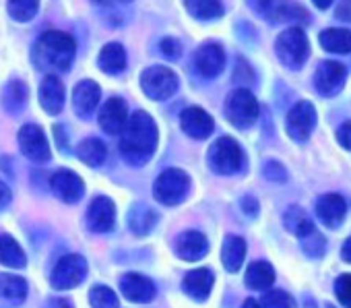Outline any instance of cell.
I'll use <instances>...</instances> for the list:
<instances>
[{
    "label": "cell",
    "instance_id": "obj_7",
    "mask_svg": "<svg viewBox=\"0 0 351 308\" xmlns=\"http://www.w3.org/2000/svg\"><path fill=\"white\" fill-rule=\"evenodd\" d=\"M178 75L167 67H149L141 75V87L149 99L161 102L178 91Z\"/></svg>",
    "mask_w": 351,
    "mask_h": 308
},
{
    "label": "cell",
    "instance_id": "obj_38",
    "mask_svg": "<svg viewBox=\"0 0 351 308\" xmlns=\"http://www.w3.org/2000/svg\"><path fill=\"white\" fill-rule=\"evenodd\" d=\"M261 306L263 308H298L295 306V300L287 292H283V289H271V292H267L263 296V300H261Z\"/></svg>",
    "mask_w": 351,
    "mask_h": 308
},
{
    "label": "cell",
    "instance_id": "obj_46",
    "mask_svg": "<svg viewBox=\"0 0 351 308\" xmlns=\"http://www.w3.org/2000/svg\"><path fill=\"white\" fill-rule=\"evenodd\" d=\"M335 15H337V19H341V21H347V23H351V3H341Z\"/></svg>",
    "mask_w": 351,
    "mask_h": 308
},
{
    "label": "cell",
    "instance_id": "obj_33",
    "mask_svg": "<svg viewBox=\"0 0 351 308\" xmlns=\"http://www.w3.org/2000/svg\"><path fill=\"white\" fill-rule=\"evenodd\" d=\"M77 153H79V158H81L83 164H87L89 168H99L106 162L108 149H106V145L99 139H85L79 145Z\"/></svg>",
    "mask_w": 351,
    "mask_h": 308
},
{
    "label": "cell",
    "instance_id": "obj_9",
    "mask_svg": "<svg viewBox=\"0 0 351 308\" xmlns=\"http://www.w3.org/2000/svg\"><path fill=\"white\" fill-rule=\"evenodd\" d=\"M85 277H87V261L81 254H66L56 263L50 275V283L54 289H71L77 287Z\"/></svg>",
    "mask_w": 351,
    "mask_h": 308
},
{
    "label": "cell",
    "instance_id": "obj_1",
    "mask_svg": "<svg viewBox=\"0 0 351 308\" xmlns=\"http://www.w3.org/2000/svg\"><path fill=\"white\" fill-rule=\"evenodd\" d=\"M157 139L159 132L155 120L147 112L136 110L128 116L120 132V151L128 164L145 166L157 149Z\"/></svg>",
    "mask_w": 351,
    "mask_h": 308
},
{
    "label": "cell",
    "instance_id": "obj_34",
    "mask_svg": "<svg viewBox=\"0 0 351 308\" xmlns=\"http://www.w3.org/2000/svg\"><path fill=\"white\" fill-rule=\"evenodd\" d=\"M184 7L195 19H201V21H213V19L223 17L226 13L223 5L215 3V0H189V3H184Z\"/></svg>",
    "mask_w": 351,
    "mask_h": 308
},
{
    "label": "cell",
    "instance_id": "obj_27",
    "mask_svg": "<svg viewBox=\"0 0 351 308\" xmlns=\"http://www.w3.org/2000/svg\"><path fill=\"white\" fill-rule=\"evenodd\" d=\"M246 257V242L240 236H228L221 246V263L230 273L240 271Z\"/></svg>",
    "mask_w": 351,
    "mask_h": 308
},
{
    "label": "cell",
    "instance_id": "obj_36",
    "mask_svg": "<svg viewBox=\"0 0 351 308\" xmlns=\"http://www.w3.org/2000/svg\"><path fill=\"white\" fill-rule=\"evenodd\" d=\"M7 9H9V15H11L15 21L27 23V21H32V19L38 15L40 5L34 3V0H17V3L13 0V3L7 5Z\"/></svg>",
    "mask_w": 351,
    "mask_h": 308
},
{
    "label": "cell",
    "instance_id": "obj_28",
    "mask_svg": "<svg viewBox=\"0 0 351 308\" xmlns=\"http://www.w3.org/2000/svg\"><path fill=\"white\" fill-rule=\"evenodd\" d=\"M27 97H29V89L23 81L13 79L7 83L5 93H3V108L9 114H19L23 112V108L27 106Z\"/></svg>",
    "mask_w": 351,
    "mask_h": 308
},
{
    "label": "cell",
    "instance_id": "obj_5",
    "mask_svg": "<svg viewBox=\"0 0 351 308\" xmlns=\"http://www.w3.org/2000/svg\"><path fill=\"white\" fill-rule=\"evenodd\" d=\"M191 193V178L184 170L169 168L161 172L153 185V197L167 207L180 205Z\"/></svg>",
    "mask_w": 351,
    "mask_h": 308
},
{
    "label": "cell",
    "instance_id": "obj_8",
    "mask_svg": "<svg viewBox=\"0 0 351 308\" xmlns=\"http://www.w3.org/2000/svg\"><path fill=\"white\" fill-rule=\"evenodd\" d=\"M316 120H318V116H316L314 104L304 99V102H298L289 110V114L285 118V130H287L289 139H293L295 143H306L316 128Z\"/></svg>",
    "mask_w": 351,
    "mask_h": 308
},
{
    "label": "cell",
    "instance_id": "obj_32",
    "mask_svg": "<svg viewBox=\"0 0 351 308\" xmlns=\"http://www.w3.org/2000/svg\"><path fill=\"white\" fill-rule=\"evenodd\" d=\"M283 224H285V228H287L291 234H295L298 238H304V236H308L310 232L316 230L314 224H312V220H310V217L306 215V211H304L302 207H298V205H293V207H289V209L285 211Z\"/></svg>",
    "mask_w": 351,
    "mask_h": 308
},
{
    "label": "cell",
    "instance_id": "obj_45",
    "mask_svg": "<svg viewBox=\"0 0 351 308\" xmlns=\"http://www.w3.org/2000/svg\"><path fill=\"white\" fill-rule=\"evenodd\" d=\"M44 308H75L69 298H50Z\"/></svg>",
    "mask_w": 351,
    "mask_h": 308
},
{
    "label": "cell",
    "instance_id": "obj_2",
    "mask_svg": "<svg viewBox=\"0 0 351 308\" xmlns=\"http://www.w3.org/2000/svg\"><path fill=\"white\" fill-rule=\"evenodd\" d=\"M77 54V44L75 40L64 34L50 29L40 36V40L34 46V62L40 71L48 75H60L66 73L73 67Z\"/></svg>",
    "mask_w": 351,
    "mask_h": 308
},
{
    "label": "cell",
    "instance_id": "obj_48",
    "mask_svg": "<svg viewBox=\"0 0 351 308\" xmlns=\"http://www.w3.org/2000/svg\"><path fill=\"white\" fill-rule=\"evenodd\" d=\"M242 308H263V306H261V302H256L254 298H248V300L242 304Z\"/></svg>",
    "mask_w": 351,
    "mask_h": 308
},
{
    "label": "cell",
    "instance_id": "obj_16",
    "mask_svg": "<svg viewBox=\"0 0 351 308\" xmlns=\"http://www.w3.org/2000/svg\"><path fill=\"white\" fill-rule=\"evenodd\" d=\"M180 126L193 139H207L213 132L215 122H213L211 114H207L203 108L191 106L180 114Z\"/></svg>",
    "mask_w": 351,
    "mask_h": 308
},
{
    "label": "cell",
    "instance_id": "obj_12",
    "mask_svg": "<svg viewBox=\"0 0 351 308\" xmlns=\"http://www.w3.org/2000/svg\"><path fill=\"white\" fill-rule=\"evenodd\" d=\"M261 17H265L269 23H308V13L298 5L287 3H256L252 5Z\"/></svg>",
    "mask_w": 351,
    "mask_h": 308
},
{
    "label": "cell",
    "instance_id": "obj_42",
    "mask_svg": "<svg viewBox=\"0 0 351 308\" xmlns=\"http://www.w3.org/2000/svg\"><path fill=\"white\" fill-rule=\"evenodd\" d=\"M337 141L341 143L343 149L351 151V120L349 122H343L337 130Z\"/></svg>",
    "mask_w": 351,
    "mask_h": 308
},
{
    "label": "cell",
    "instance_id": "obj_31",
    "mask_svg": "<svg viewBox=\"0 0 351 308\" xmlns=\"http://www.w3.org/2000/svg\"><path fill=\"white\" fill-rule=\"evenodd\" d=\"M320 46L332 54H347L351 52V32L349 29H324L320 36Z\"/></svg>",
    "mask_w": 351,
    "mask_h": 308
},
{
    "label": "cell",
    "instance_id": "obj_41",
    "mask_svg": "<svg viewBox=\"0 0 351 308\" xmlns=\"http://www.w3.org/2000/svg\"><path fill=\"white\" fill-rule=\"evenodd\" d=\"M159 48H161V52H163L167 58H171V60L180 58V54H182V44H180L178 40H176V38H163L161 44H159Z\"/></svg>",
    "mask_w": 351,
    "mask_h": 308
},
{
    "label": "cell",
    "instance_id": "obj_26",
    "mask_svg": "<svg viewBox=\"0 0 351 308\" xmlns=\"http://www.w3.org/2000/svg\"><path fill=\"white\" fill-rule=\"evenodd\" d=\"M99 69L108 75H120L126 69V52L122 48V44L118 42H110L101 48L99 52Z\"/></svg>",
    "mask_w": 351,
    "mask_h": 308
},
{
    "label": "cell",
    "instance_id": "obj_37",
    "mask_svg": "<svg viewBox=\"0 0 351 308\" xmlns=\"http://www.w3.org/2000/svg\"><path fill=\"white\" fill-rule=\"evenodd\" d=\"M300 242H302V250H304L308 257H312V259L322 257L324 250H326V240H324V236H322L318 230H314V232H310L308 236L300 238Z\"/></svg>",
    "mask_w": 351,
    "mask_h": 308
},
{
    "label": "cell",
    "instance_id": "obj_23",
    "mask_svg": "<svg viewBox=\"0 0 351 308\" xmlns=\"http://www.w3.org/2000/svg\"><path fill=\"white\" fill-rule=\"evenodd\" d=\"M99 97H101V89L95 81L91 79H85V81H79L75 91H73V104H75V110L81 114V116H89L97 104H99Z\"/></svg>",
    "mask_w": 351,
    "mask_h": 308
},
{
    "label": "cell",
    "instance_id": "obj_49",
    "mask_svg": "<svg viewBox=\"0 0 351 308\" xmlns=\"http://www.w3.org/2000/svg\"><path fill=\"white\" fill-rule=\"evenodd\" d=\"M318 9H326V7H330V3H328V0H324V3H320V0H316V3H314Z\"/></svg>",
    "mask_w": 351,
    "mask_h": 308
},
{
    "label": "cell",
    "instance_id": "obj_30",
    "mask_svg": "<svg viewBox=\"0 0 351 308\" xmlns=\"http://www.w3.org/2000/svg\"><path fill=\"white\" fill-rule=\"evenodd\" d=\"M0 263L11 269H23L27 265V257L17 240L9 234L0 236Z\"/></svg>",
    "mask_w": 351,
    "mask_h": 308
},
{
    "label": "cell",
    "instance_id": "obj_15",
    "mask_svg": "<svg viewBox=\"0 0 351 308\" xmlns=\"http://www.w3.org/2000/svg\"><path fill=\"white\" fill-rule=\"evenodd\" d=\"M347 213V203L341 195L337 193H326L316 199V215L326 228H339L341 222L345 220Z\"/></svg>",
    "mask_w": 351,
    "mask_h": 308
},
{
    "label": "cell",
    "instance_id": "obj_14",
    "mask_svg": "<svg viewBox=\"0 0 351 308\" xmlns=\"http://www.w3.org/2000/svg\"><path fill=\"white\" fill-rule=\"evenodd\" d=\"M50 189L64 203H77V201H81V197L85 193V185H83L81 176L73 170H58L50 178Z\"/></svg>",
    "mask_w": 351,
    "mask_h": 308
},
{
    "label": "cell",
    "instance_id": "obj_20",
    "mask_svg": "<svg viewBox=\"0 0 351 308\" xmlns=\"http://www.w3.org/2000/svg\"><path fill=\"white\" fill-rule=\"evenodd\" d=\"M215 283V275L211 269L203 267V269H195L191 273L184 275L182 279V289L186 292V296H191L197 302H205L213 289Z\"/></svg>",
    "mask_w": 351,
    "mask_h": 308
},
{
    "label": "cell",
    "instance_id": "obj_43",
    "mask_svg": "<svg viewBox=\"0 0 351 308\" xmlns=\"http://www.w3.org/2000/svg\"><path fill=\"white\" fill-rule=\"evenodd\" d=\"M240 207H242V211L246 213V215H250V217H254V215H258V201L254 199V197H244L242 201H240Z\"/></svg>",
    "mask_w": 351,
    "mask_h": 308
},
{
    "label": "cell",
    "instance_id": "obj_3",
    "mask_svg": "<svg viewBox=\"0 0 351 308\" xmlns=\"http://www.w3.org/2000/svg\"><path fill=\"white\" fill-rule=\"evenodd\" d=\"M275 54L283 67L291 71H300L310 56V44L304 29L298 25L283 29L275 40Z\"/></svg>",
    "mask_w": 351,
    "mask_h": 308
},
{
    "label": "cell",
    "instance_id": "obj_50",
    "mask_svg": "<svg viewBox=\"0 0 351 308\" xmlns=\"http://www.w3.org/2000/svg\"><path fill=\"white\" fill-rule=\"evenodd\" d=\"M324 308H335V306H332V304H326V306H324Z\"/></svg>",
    "mask_w": 351,
    "mask_h": 308
},
{
    "label": "cell",
    "instance_id": "obj_22",
    "mask_svg": "<svg viewBox=\"0 0 351 308\" xmlns=\"http://www.w3.org/2000/svg\"><path fill=\"white\" fill-rule=\"evenodd\" d=\"M40 104L50 114L56 116L64 108V85L58 77L48 75L40 85Z\"/></svg>",
    "mask_w": 351,
    "mask_h": 308
},
{
    "label": "cell",
    "instance_id": "obj_24",
    "mask_svg": "<svg viewBox=\"0 0 351 308\" xmlns=\"http://www.w3.org/2000/svg\"><path fill=\"white\" fill-rule=\"evenodd\" d=\"M157 222H159V215H157L151 207H147V205H143V203L132 205V209L128 211V228H130V232H134L136 236H147V234H151L153 228L157 226Z\"/></svg>",
    "mask_w": 351,
    "mask_h": 308
},
{
    "label": "cell",
    "instance_id": "obj_35",
    "mask_svg": "<svg viewBox=\"0 0 351 308\" xmlns=\"http://www.w3.org/2000/svg\"><path fill=\"white\" fill-rule=\"evenodd\" d=\"M89 302L93 308H118V296L108 285H93L89 292Z\"/></svg>",
    "mask_w": 351,
    "mask_h": 308
},
{
    "label": "cell",
    "instance_id": "obj_10",
    "mask_svg": "<svg viewBox=\"0 0 351 308\" xmlns=\"http://www.w3.org/2000/svg\"><path fill=\"white\" fill-rule=\"evenodd\" d=\"M19 147H21V153L36 162V164H44L52 158V149H50V143H48V137L46 132L42 130V126L38 124H25L21 126L19 130Z\"/></svg>",
    "mask_w": 351,
    "mask_h": 308
},
{
    "label": "cell",
    "instance_id": "obj_19",
    "mask_svg": "<svg viewBox=\"0 0 351 308\" xmlns=\"http://www.w3.org/2000/svg\"><path fill=\"white\" fill-rule=\"evenodd\" d=\"M195 67L203 77H217L226 67V52L217 44H203L195 52Z\"/></svg>",
    "mask_w": 351,
    "mask_h": 308
},
{
    "label": "cell",
    "instance_id": "obj_18",
    "mask_svg": "<svg viewBox=\"0 0 351 308\" xmlns=\"http://www.w3.org/2000/svg\"><path fill=\"white\" fill-rule=\"evenodd\" d=\"M126 120H128V108L126 102L120 97H112L99 108V126L108 134H120Z\"/></svg>",
    "mask_w": 351,
    "mask_h": 308
},
{
    "label": "cell",
    "instance_id": "obj_6",
    "mask_svg": "<svg viewBox=\"0 0 351 308\" xmlns=\"http://www.w3.org/2000/svg\"><path fill=\"white\" fill-rule=\"evenodd\" d=\"M226 118L236 128H250L258 118V102L248 89H234L226 99Z\"/></svg>",
    "mask_w": 351,
    "mask_h": 308
},
{
    "label": "cell",
    "instance_id": "obj_17",
    "mask_svg": "<svg viewBox=\"0 0 351 308\" xmlns=\"http://www.w3.org/2000/svg\"><path fill=\"white\" fill-rule=\"evenodd\" d=\"M120 292L130 302L147 304L155 298V283L141 273H126L120 279Z\"/></svg>",
    "mask_w": 351,
    "mask_h": 308
},
{
    "label": "cell",
    "instance_id": "obj_13",
    "mask_svg": "<svg viewBox=\"0 0 351 308\" xmlns=\"http://www.w3.org/2000/svg\"><path fill=\"white\" fill-rule=\"evenodd\" d=\"M116 224V207L110 197H95L87 207V226L91 232L106 234Z\"/></svg>",
    "mask_w": 351,
    "mask_h": 308
},
{
    "label": "cell",
    "instance_id": "obj_29",
    "mask_svg": "<svg viewBox=\"0 0 351 308\" xmlns=\"http://www.w3.org/2000/svg\"><path fill=\"white\" fill-rule=\"evenodd\" d=\"M275 281V269L267 261H254L246 269V285L250 289H269Z\"/></svg>",
    "mask_w": 351,
    "mask_h": 308
},
{
    "label": "cell",
    "instance_id": "obj_47",
    "mask_svg": "<svg viewBox=\"0 0 351 308\" xmlns=\"http://www.w3.org/2000/svg\"><path fill=\"white\" fill-rule=\"evenodd\" d=\"M341 257H343L345 263H351V238L345 240V244H343V248H341Z\"/></svg>",
    "mask_w": 351,
    "mask_h": 308
},
{
    "label": "cell",
    "instance_id": "obj_11",
    "mask_svg": "<svg viewBox=\"0 0 351 308\" xmlns=\"http://www.w3.org/2000/svg\"><path fill=\"white\" fill-rule=\"evenodd\" d=\"M347 79V71L341 62L324 60L316 67L314 73V87L324 97H335L343 91Z\"/></svg>",
    "mask_w": 351,
    "mask_h": 308
},
{
    "label": "cell",
    "instance_id": "obj_44",
    "mask_svg": "<svg viewBox=\"0 0 351 308\" xmlns=\"http://www.w3.org/2000/svg\"><path fill=\"white\" fill-rule=\"evenodd\" d=\"M11 199H13V193H11V189H9V185L0 180V211L9 207Z\"/></svg>",
    "mask_w": 351,
    "mask_h": 308
},
{
    "label": "cell",
    "instance_id": "obj_4",
    "mask_svg": "<svg viewBox=\"0 0 351 308\" xmlns=\"http://www.w3.org/2000/svg\"><path fill=\"white\" fill-rule=\"evenodd\" d=\"M207 160L213 172L223 174V176H232L244 170L246 166V156L244 149L240 147V143L232 137H219L207 153Z\"/></svg>",
    "mask_w": 351,
    "mask_h": 308
},
{
    "label": "cell",
    "instance_id": "obj_39",
    "mask_svg": "<svg viewBox=\"0 0 351 308\" xmlns=\"http://www.w3.org/2000/svg\"><path fill=\"white\" fill-rule=\"evenodd\" d=\"M335 296H337V300L345 308H351V273H345V275L337 277V281H335Z\"/></svg>",
    "mask_w": 351,
    "mask_h": 308
},
{
    "label": "cell",
    "instance_id": "obj_40",
    "mask_svg": "<svg viewBox=\"0 0 351 308\" xmlns=\"http://www.w3.org/2000/svg\"><path fill=\"white\" fill-rule=\"evenodd\" d=\"M263 174L267 180H273V182H285L287 180V170L283 168V164H279L277 160H269L265 162L263 166Z\"/></svg>",
    "mask_w": 351,
    "mask_h": 308
},
{
    "label": "cell",
    "instance_id": "obj_21",
    "mask_svg": "<svg viewBox=\"0 0 351 308\" xmlns=\"http://www.w3.org/2000/svg\"><path fill=\"white\" fill-rule=\"evenodd\" d=\"M209 252V242L205 238V234L197 232V230H189L184 234L178 236L176 240V254L184 261H199Z\"/></svg>",
    "mask_w": 351,
    "mask_h": 308
},
{
    "label": "cell",
    "instance_id": "obj_25",
    "mask_svg": "<svg viewBox=\"0 0 351 308\" xmlns=\"http://www.w3.org/2000/svg\"><path fill=\"white\" fill-rule=\"evenodd\" d=\"M27 298V281L19 275H0V300L9 306H17Z\"/></svg>",
    "mask_w": 351,
    "mask_h": 308
}]
</instances>
